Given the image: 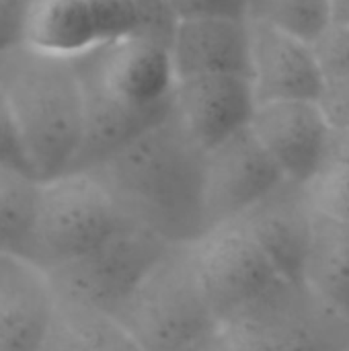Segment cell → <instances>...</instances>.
<instances>
[{
  "label": "cell",
  "instance_id": "obj_19",
  "mask_svg": "<svg viewBox=\"0 0 349 351\" xmlns=\"http://www.w3.org/2000/svg\"><path fill=\"white\" fill-rule=\"evenodd\" d=\"M245 19L265 23L309 43L331 23L329 0H247Z\"/></svg>",
  "mask_w": 349,
  "mask_h": 351
},
{
  "label": "cell",
  "instance_id": "obj_1",
  "mask_svg": "<svg viewBox=\"0 0 349 351\" xmlns=\"http://www.w3.org/2000/svg\"><path fill=\"white\" fill-rule=\"evenodd\" d=\"M206 150L171 111L91 173L121 216L169 245L208 232L204 216Z\"/></svg>",
  "mask_w": 349,
  "mask_h": 351
},
{
  "label": "cell",
  "instance_id": "obj_6",
  "mask_svg": "<svg viewBox=\"0 0 349 351\" xmlns=\"http://www.w3.org/2000/svg\"><path fill=\"white\" fill-rule=\"evenodd\" d=\"M169 247L148 228L123 220L95 249L43 274L56 304L113 317Z\"/></svg>",
  "mask_w": 349,
  "mask_h": 351
},
{
  "label": "cell",
  "instance_id": "obj_22",
  "mask_svg": "<svg viewBox=\"0 0 349 351\" xmlns=\"http://www.w3.org/2000/svg\"><path fill=\"white\" fill-rule=\"evenodd\" d=\"M321 78H337L349 74V29L329 23L323 33L311 41Z\"/></svg>",
  "mask_w": 349,
  "mask_h": 351
},
{
  "label": "cell",
  "instance_id": "obj_3",
  "mask_svg": "<svg viewBox=\"0 0 349 351\" xmlns=\"http://www.w3.org/2000/svg\"><path fill=\"white\" fill-rule=\"evenodd\" d=\"M189 245H171L111 317L142 351H181L218 329Z\"/></svg>",
  "mask_w": 349,
  "mask_h": 351
},
{
  "label": "cell",
  "instance_id": "obj_25",
  "mask_svg": "<svg viewBox=\"0 0 349 351\" xmlns=\"http://www.w3.org/2000/svg\"><path fill=\"white\" fill-rule=\"evenodd\" d=\"M167 6L175 21L197 16L245 19L247 0H167Z\"/></svg>",
  "mask_w": 349,
  "mask_h": 351
},
{
  "label": "cell",
  "instance_id": "obj_9",
  "mask_svg": "<svg viewBox=\"0 0 349 351\" xmlns=\"http://www.w3.org/2000/svg\"><path fill=\"white\" fill-rule=\"evenodd\" d=\"M282 181L284 175L249 125L206 150L204 216L208 230L237 220Z\"/></svg>",
  "mask_w": 349,
  "mask_h": 351
},
{
  "label": "cell",
  "instance_id": "obj_8",
  "mask_svg": "<svg viewBox=\"0 0 349 351\" xmlns=\"http://www.w3.org/2000/svg\"><path fill=\"white\" fill-rule=\"evenodd\" d=\"M189 247L200 286L218 325L282 282L267 255L237 222L208 230Z\"/></svg>",
  "mask_w": 349,
  "mask_h": 351
},
{
  "label": "cell",
  "instance_id": "obj_4",
  "mask_svg": "<svg viewBox=\"0 0 349 351\" xmlns=\"http://www.w3.org/2000/svg\"><path fill=\"white\" fill-rule=\"evenodd\" d=\"M173 25L167 0H37L23 43L76 60L128 39L167 43Z\"/></svg>",
  "mask_w": 349,
  "mask_h": 351
},
{
  "label": "cell",
  "instance_id": "obj_24",
  "mask_svg": "<svg viewBox=\"0 0 349 351\" xmlns=\"http://www.w3.org/2000/svg\"><path fill=\"white\" fill-rule=\"evenodd\" d=\"M317 105L329 128L349 125V74L323 80Z\"/></svg>",
  "mask_w": 349,
  "mask_h": 351
},
{
  "label": "cell",
  "instance_id": "obj_10",
  "mask_svg": "<svg viewBox=\"0 0 349 351\" xmlns=\"http://www.w3.org/2000/svg\"><path fill=\"white\" fill-rule=\"evenodd\" d=\"M80 80L144 111L173 107L175 74L165 41L128 39L74 60Z\"/></svg>",
  "mask_w": 349,
  "mask_h": 351
},
{
  "label": "cell",
  "instance_id": "obj_11",
  "mask_svg": "<svg viewBox=\"0 0 349 351\" xmlns=\"http://www.w3.org/2000/svg\"><path fill=\"white\" fill-rule=\"evenodd\" d=\"M249 128L288 181L306 185L329 162L331 128L317 101L259 103Z\"/></svg>",
  "mask_w": 349,
  "mask_h": 351
},
{
  "label": "cell",
  "instance_id": "obj_30",
  "mask_svg": "<svg viewBox=\"0 0 349 351\" xmlns=\"http://www.w3.org/2000/svg\"><path fill=\"white\" fill-rule=\"evenodd\" d=\"M331 23L349 29V0H329Z\"/></svg>",
  "mask_w": 349,
  "mask_h": 351
},
{
  "label": "cell",
  "instance_id": "obj_5",
  "mask_svg": "<svg viewBox=\"0 0 349 351\" xmlns=\"http://www.w3.org/2000/svg\"><path fill=\"white\" fill-rule=\"evenodd\" d=\"M125 218L91 173H64L39 183L27 263L41 271L72 261L103 243Z\"/></svg>",
  "mask_w": 349,
  "mask_h": 351
},
{
  "label": "cell",
  "instance_id": "obj_2",
  "mask_svg": "<svg viewBox=\"0 0 349 351\" xmlns=\"http://www.w3.org/2000/svg\"><path fill=\"white\" fill-rule=\"evenodd\" d=\"M0 93L19 125L33 175L70 171L82 134V86L74 60L19 43L0 51Z\"/></svg>",
  "mask_w": 349,
  "mask_h": 351
},
{
  "label": "cell",
  "instance_id": "obj_14",
  "mask_svg": "<svg viewBox=\"0 0 349 351\" xmlns=\"http://www.w3.org/2000/svg\"><path fill=\"white\" fill-rule=\"evenodd\" d=\"M255 107L249 76L210 74L175 80L173 113L204 150L247 128Z\"/></svg>",
  "mask_w": 349,
  "mask_h": 351
},
{
  "label": "cell",
  "instance_id": "obj_31",
  "mask_svg": "<svg viewBox=\"0 0 349 351\" xmlns=\"http://www.w3.org/2000/svg\"><path fill=\"white\" fill-rule=\"evenodd\" d=\"M344 351H349V346H348V348H346V350H344Z\"/></svg>",
  "mask_w": 349,
  "mask_h": 351
},
{
  "label": "cell",
  "instance_id": "obj_26",
  "mask_svg": "<svg viewBox=\"0 0 349 351\" xmlns=\"http://www.w3.org/2000/svg\"><path fill=\"white\" fill-rule=\"evenodd\" d=\"M37 0H0V51L23 43Z\"/></svg>",
  "mask_w": 349,
  "mask_h": 351
},
{
  "label": "cell",
  "instance_id": "obj_16",
  "mask_svg": "<svg viewBox=\"0 0 349 351\" xmlns=\"http://www.w3.org/2000/svg\"><path fill=\"white\" fill-rule=\"evenodd\" d=\"M56 321V298L35 265L0 257V351H41Z\"/></svg>",
  "mask_w": 349,
  "mask_h": 351
},
{
  "label": "cell",
  "instance_id": "obj_12",
  "mask_svg": "<svg viewBox=\"0 0 349 351\" xmlns=\"http://www.w3.org/2000/svg\"><path fill=\"white\" fill-rule=\"evenodd\" d=\"M315 210L306 187L284 179L237 222L267 255L282 280L302 286V276L313 241Z\"/></svg>",
  "mask_w": 349,
  "mask_h": 351
},
{
  "label": "cell",
  "instance_id": "obj_7",
  "mask_svg": "<svg viewBox=\"0 0 349 351\" xmlns=\"http://www.w3.org/2000/svg\"><path fill=\"white\" fill-rule=\"evenodd\" d=\"M228 351H344L349 327L304 286L282 280L218 325Z\"/></svg>",
  "mask_w": 349,
  "mask_h": 351
},
{
  "label": "cell",
  "instance_id": "obj_20",
  "mask_svg": "<svg viewBox=\"0 0 349 351\" xmlns=\"http://www.w3.org/2000/svg\"><path fill=\"white\" fill-rule=\"evenodd\" d=\"M58 317L72 331L82 351H142L109 315L56 304Z\"/></svg>",
  "mask_w": 349,
  "mask_h": 351
},
{
  "label": "cell",
  "instance_id": "obj_21",
  "mask_svg": "<svg viewBox=\"0 0 349 351\" xmlns=\"http://www.w3.org/2000/svg\"><path fill=\"white\" fill-rule=\"evenodd\" d=\"M304 187L315 214L339 222H349L348 165L327 162Z\"/></svg>",
  "mask_w": 349,
  "mask_h": 351
},
{
  "label": "cell",
  "instance_id": "obj_27",
  "mask_svg": "<svg viewBox=\"0 0 349 351\" xmlns=\"http://www.w3.org/2000/svg\"><path fill=\"white\" fill-rule=\"evenodd\" d=\"M41 351H82L78 341L74 339L72 331L58 317V313H56V321H53V327L49 331V337H47V341L41 348Z\"/></svg>",
  "mask_w": 349,
  "mask_h": 351
},
{
  "label": "cell",
  "instance_id": "obj_23",
  "mask_svg": "<svg viewBox=\"0 0 349 351\" xmlns=\"http://www.w3.org/2000/svg\"><path fill=\"white\" fill-rule=\"evenodd\" d=\"M0 169L29 175L35 179L14 115L0 93Z\"/></svg>",
  "mask_w": 349,
  "mask_h": 351
},
{
  "label": "cell",
  "instance_id": "obj_15",
  "mask_svg": "<svg viewBox=\"0 0 349 351\" xmlns=\"http://www.w3.org/2000/svg\"><path fill=\"white\" fill-rule=\"evenodd\" d=\"M167 49L175 80L210 74L249 76L247 19H177Z\"/></svg>",
  "mask_w": 349,
  "mask_h": 351
},
{
  "label": "cell",
  "instance_id": "obj_13",
  "mask_svg": "<svg viewBox=\"0 0 349 351\" xmlns=\"http://www.w3.org/2000/svg\"><path fill=\"white\" fill-rule=\"evenodd\" d=\"M249 80L255 103L317 101L321 72L313 45L265 23L247 21Z\"/></svg>",
  "mask_w": 349,
  "mask_h": 351
},
{
  "label": "cell",
  "instance_id": "obj_29",
  "mask_svg": "<svg viewBox=\"0 0 349 351\" xmlns=\"http://www.w3.org/2000/svg\"><path fill=\"white\" fill-rule=\"evenodd\" d=\"M181 351H228V348H226V343L222 341V337H220V333L216 329L212 335H208V337L191 343L189 348H185V350Z\"/></svg>",
  "mask_w": 349,
  "mask_h": 351
},
{
  "label": "cell",
  "instance_id": "obj_28",
  "mask_svg": "<svg viewBox=\"0 0 349 351\" xmlns=\"http://www.w3.org/2000/svg\"><path fill=\"white\" fill-rule=\"evenodd\" d=\"M329 162L349 167V125L331 128L329 134Z\"/></svg>",
  "mask_w": 349,
  "mask_h": 351
},
{
  "label": "cell",
  "instance_id": "obj_18",
  "mask_svg": "<svg viewBox=\"0 0 349 351\" xmlns=\"http://www.w3.org/2000/svg\"><path fill=\"white\" fill-rule=\"evenodd\" d=\"M39 183L29 175L0 169V257L27 259Z\"/></svg>",
  "mask_w": 349,
  "mask_h": 351
},
{
  "label": "cell",
  "instance_id": "obj_17",
  "mask_svg": "<svg viewBox=\"0 0 349 351\" xmlns=\"http://www.w3.org/2000/svg\"><path fill=\"white\" fill-rule=\"evenodd\" d=\"M302 286L349 327V222L315 214Z\"/></svg>",
  "mask_w": 349,
  "mask_h": 351
}]
</instances>
